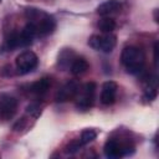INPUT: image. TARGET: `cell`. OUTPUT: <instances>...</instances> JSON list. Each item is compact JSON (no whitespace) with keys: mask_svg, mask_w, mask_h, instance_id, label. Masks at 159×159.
Here are the masks:
<instances>
[{"mask_svg":"<svg viewBox=\"0 0 159 159\" xmlns=\"http://www.w3.org/2000/svg\"><path fill=\"white\" fill-rule=\"evenodd\" d=\"M120 60L122 63L124 65V67L127 68V71L129 73H139L143 70L144 66V55L142 52V50H139L138 47L134 46H128L122 51L120 55Z\"/></svg>","mask_w":159,"mask_h":159,"instance_id":"1","label":"cell"},{"mask_svg":"<svg viewBox=\"0 0 159 159\" xmlns=\"http://www.w3.org/2000/svg\"><path fill=\"white\" fill-rule=\"evenodd\" d=\"M117 43V37L112 35L111 32H107L106 35H92L88 40V45L94 50H101L103 52H111Z\"/></svg>","mask_w":159,"mask_h":159,"instance_id":"2","label":"cell"},{"mask_svg":"<svg viewBox=\"0 0 159 159\" xmlns=\"http://www.w3.org/2000/svg\"><path fill=\"white\" fill-rule=\"evenodd\" d=\"M37 56L32 51H24L16 57V68L20 75H26L34 71L37 66Z\"/></svg>","mask_w":159,"mask_h":159,"instance_id":"3","label":"cell"},{"mask_svg":"<svg viewBox=\"0 0 159 159\" xmlns=\"http://www.w3.org/2000/svg\"><path fill=\"white\" fill-rule=\"evenodd\" d=\"M129 149H133V145L119 143L116 139H109L104 144V154L108 158H119L129 154Z\"/></svg>","mask_w":159,"mask_h":159,"instance_id":"4","label":"cell"},{"mask_svg":"<svg viewBox=\"0 0 159 159\" xmlns=\"http://www.w3.org/2000/svg\"><path fill=\"white\" fill-rule=\"evenodd\" d=\"M17 108V101L10 94H1L0 96V116L4 119H10L14 117Z\"/></svg>","mask_w":159,"mask_h":159,"instance_id":"5","label":"cell"},{"mask_svg":"<svg viewBox=\"0 0 159 159\" xmlns=\"http://www.w3.org/2000/svg\"><path fill=\"white\" fill-rule=\"evenodd\" d=\"M77 92H78V84H77V82L70 81V82H67L66 84H63L58 89V92L56 93L55 99L57 102H66V101L73 98Z\"/></svg>","mask_w":159,"mask_h":159,"instance_id":"6","label":"cell"},{"mask_svg":"<svg viewBox=\"0 0 159 159\" xmlns=\"http://www.w3.org/2000/svg\"><path fill=\"white\" fill-rule=\"evenodd\" d=\"M117 83L113 81H107L102 86V92H101V102L104 106L113 104L116 101V93H117Z\"/></svg>","mask_w":159,"mask_h":159,"instance_id":"7","label":"cell"},{"mask_svg":"<svg viewBox=\"0 0 159 159\" xmlns=\"http://www.w3.org/2000/svg\"><path fill=\"white\" fill-rule=\"evenodd\" d=\"M19 35H20L21 47L29 46V45L32 42V40L35 39V36L37 35V30H36L35 24H34V22H29V24H26Z\"/></svg>","mask_w":159,"mask_h":159,"instance_id":"8","label":"cell"},{"mask_svg":"<svg viewBox=\"0 0 159 159\" xmlns=\"http://www.w3.org/2000/svg\"><path fill=\"white\" fill-rule=\"evenodd\" d=\"M120 7V2L119 0H107L104 2H102L98 7H97V12L101 16H108L112 12H116L118 9Z\"/></svg>","mask_w":159,"mask_h":159,"instance_id":"9","label":"cell"},{"mask_svg":"<svg viewBox=\"0 0 159 159\" xmlns=\"http://www.w3.org/2000/svg\"><path fill=\"white\" fill-rule=\"evenodd\" d=\"M50 86H51V80L47 78V77H45V78H41V80L34 82L31 84L30 89H31V92H34L36 94H43V93L47 92V89L50 88Z\"/></svg>","mask_w":159,"mask_h":159,"instance_id":"10","label":"cell"},{"mask_svg":"<svg viewBox=\"0 0 159 159\" xmlns=\"http://www.w3.org/2000/svg\"><path fill=\"white\" fill-rule=\"evenodd\" d=\"M87 70H88V62L82 57L75 58L71 63V72L75 76H80V75L84 73Z\"/></svg>","mask_w":159,"mask_h":159,"instance_id":"11","label":"cell"},{"mask_svg":"<svg viewBox=\"0 0 159 159\" xmlns=\"http://www.w3.org/2000/svg\"><path fill=\"white\" fill-rule=\"evenodd\" d=\"M98 29L103 32H112L116 29V21L111 17L103 16L99 21H98Z\"/></svg>","mask_w":159,"mask_h":159,"instance_id":"12","label":"cell"},{"mask_svg":"<svg viewBox=\"0 0 159 159\" xmlns=\"http://www.w3.org/2000/svg\"><path fill=\"white\" fill-rule=\"evenodd\" d=\"M93 106V96L89 94H83L82 98H80V101L76 103V107L81 111H87Z\"/></svg>","mask_w":159,"mask_h":159,"instance_id":"13","label":"cell"},{"mask_svg":"<svg viewBox=\"0 0 159 159\" xmlns=\"http://www.w3.org/2000/svg\"><path fill=\"white\" fill-rule=\"evenodd\" d=\"M96 137H97V132L96 130H93V129H84L82 132V134H81L80 142H81L82 145H84V144H88L92 140H94Z\"/></svg>","mask_w":159,"mask_h":159,"instance_id":"14","label":"cell"},{"mask_svg":"<svg viewBox=\"0 0 159 159\" xmlns=\"http://www.w3.org/2000/svg\"><path fill=\"white\" fill-rule=\"evenodd\" d=\"M81 147H82V144H81V142H80V139H78V140H76V142L70 143V144L67 145V148H66V152L70 153V154H73V153L78 152Z\"/></svg>","mask_w":159,"mask_h":159,"instance_id":"15","label":"cell"},{"mask_svg":"<svg viewBox=\"0 0 159 159\" xmlns=\"http://www.w3.org/2000/svg\"><path fill=\"white\" fill-rule=\"evenodd\" d=\"M94 91H96V83H94V82H88V83H86L84 87H83L84 94L93 96V94H94Z\"/></svg>","mask_w":159,"mask_h":159,"instance_id":"16","label":"cell"},{"mask_svg":"<svg viewBox=\"0 0 159 159\" xmlns=\"http://www.w3.org/2000/svg\"><path fill=\"white\" fill-rule=\"evenodd\" d=\"M40 112H41V109H40V107L37 104H30V106H27V113L32 114L34 117H39Z\"/></svg>","mask_w":159,"mask_h":159,"instance_id":"17","label":"cell"},{"mask_svg":"<svg viewBox=\"0 0 159 159\" xmlns=\"http://www.w3.org/2000/svg\"><path fill=\"white\" fill-rule=\"evenodd\" d=\"M0 1H1V0H0Z\"/></svg>","mask_w":159,"mask_h":159,"instance_id":"18","label":"cell"}]
</instances>
